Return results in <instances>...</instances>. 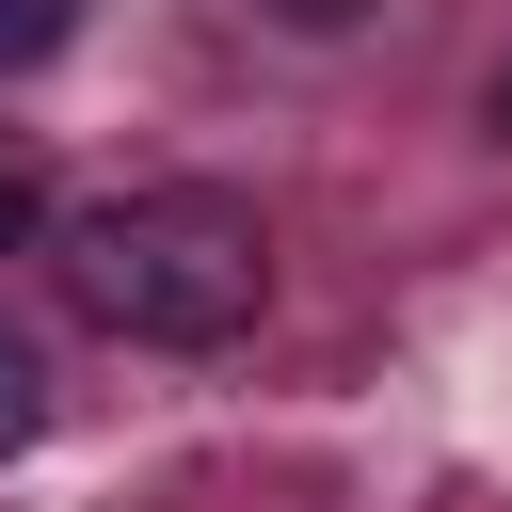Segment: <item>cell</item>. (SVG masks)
<instances>
[{
  "label": "cell",
  "mask_w": 512,
  "mask_h": 512,
  "mask_svg": "<svg viewBox=\"0 0 512 512\" xmlns=\"http://www.w3.org/2000/svg\"><path fill=\"white\" fill-rule=\"evenodd\" d=\"M48 240H64V288H80L128 352H224V336H256V304H272V224H256L240 192H208V176L96 192V208H64Z\"/></svg>",
  "instance_id": "6da1fadb"
},
{
  "label": "cell",
  "mask_w": 512,
  "mask_h": 512,
  "mask_svg": "<svg viewBox=\"0 0 512 512\" xmlns=\"http://www.w3.org/2000/svg\"><path fill=\"white\" fill-rule=\"evenodd\" d=\"M80 16H96V0H0V80L64 64V48H80Z\"/></svg>",
  "instance_id": "7a4b0ae2"
},
{
  "label": "cell",
  "mask_w": 512,
  "mask_h": 512,
  "mask_svg": "<svg viewBox=\"0 0 512 512\" xmlns=\"http://www.w3.org/2000/svg\"><path fill=\"white\" fill-rule=\"evenodd\" d=\"M32 432H48V352H32L16 320H0V464H16Z\"/></svg>",
  "instance_id": "3957f363"
},
{
  "label": "cell",
  "mask_w": 512,
  "mask_h": 512,
  "mask_svg": "<svg viewBox=\"0 0 512 512\" xmlns=\"http://www.w3.org/2000/svg\"><path fill=\"white\" fill-rule=\"evenodd\" d=\"M16 240H48V176H32V160H0V256H16Z\"/></svg>",
  "instance_id": "277c9868"
},
{
  "label": "cell",
  "mask_w": 512,
  "mask_h": 512,
  "mask_svg": "<svg viewBox=\"0 0 512 512\" xmlns=\"http://www.w3.org/2000/svg\"><path fill=\"white\" fill-rule=\"evenodd\" d=\"M496 128H512V80H496Z\"/></svg>",
  "instance_id": "5b68a950"
}]
</instances>
